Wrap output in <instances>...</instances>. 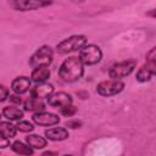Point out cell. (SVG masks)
I'll return each mask as SVG.
<instances>
[{
    "label": "cell",
    "mask_w": 156,
    "mask_h": 156,
    "mask_svg": "<svg viewBox=\"0 0 156 156\" xmlns=\"http://www.w3.org/2000/svg\"><path fill=\"white\" fill-rule=\"evenodd\" d=\"M83 73H84L83 63L76 56H71V57L66 58L58 68L60 78L67 83H73V82L78 80L79 78H82Z\"/></svg>",
    "instance_id": "6da1fadb"
},
{
    "label": "cell",
    "mask_w": 156,
    "mask_h": 156,
    "mask_svg": "<svg viewBox=\"0 0 156 156\" xmlns=\"http://www.w3.org/2000/svg\"><path fill=\"white\" fill-rule=\"evenodd\" d=\"M54 51L49 45L40 46L29 58V65L33 68L37 67H49L52 62Z\"/></svg>",
    "instance_id": "7a4b0ae2"
},
{
    "label": "cell",
    "mask_w": 156,
    "mask_h": 156,
    "mask_svg": "<svg viewBox=\"0 0 156 156\" xmlns=\"http://www.w3.org/2000/svg\"><path fill=\"white\" fill-rule=\"evenodd\" d=\"M85 45H87V37L78 34V35L68 37L65 40L60 41L56 45V49H57V52H60V54H68V52L80 50Z\"/></svg>",
    "instance_id": "3957f363"
},
{
    "label": "cell",
    "mask_w": 156,
    "mask_h": 156,
    "mask_svg": "<svg viewBox=\"0 0 156 156\" xmlns=\"http://www.w3.org/2000/svg\"><path fill=\"white\" fill-rule=\"evenodd\" d=\"M78 58L80 60V62L83 65L91 66V65L100 62V60L102 58V51L98 45L88 44L79 50V57Z\"/></svg>",
    "instance_id": "277c9868"
},
{
    "label": "cell",
    "mask_w": 156,
    "mask_h": 156,
    "mask_svg": "<svg viewBox=\"0 0 156 156\" xmlns=\"http://www.w3.org/2000/svg\"><path fill=\"white\" fill-rule=\"evenodd\" d=\"M135 66H136V60H134V58L115 63L113 66H111V68L108 71V76H110L111 79L119 80L121 78H124V77L129 76L134 71Z\"/></svg>",
    "instance_id": "5b68a950"
},
{
    "label": "cell",
    "mask_w": 156,
    "mask_h": 156,
    "mask_svg": "<svg viewBox=\"0 0 156 156\" xmlns=\"http://www.w3.org/2000/svg\"><path fill=\"white\" fill-rule=\"evenodd\" d=\"M123 89H124V83L121 82V80H116V79H108V80L100 82L98 84V87H96V91L101 96L117 95Z\"/></svg>",
    "instance_id": "8992f818"
},
{
    "label": "cell",
    "mask_w": 156,
    "mask_h": 156,
    "mask_svg": "<svg viewBox=\"0 0 156 156\" xmlns=\"http://www.w3.org/2000/svg\"><path fill=\"white\" fill-rule=\"evenodd\" d=\"M72 96L65 91H60V93H55V94H51L49 98H48V104L52 107H56V108H63V107H67L69 105H72Z\"/></svg>",
    "instance_id": "52a82bcc"
},
{
    "label": "cell",
    "mask_w": 156,
    "mask_h": 156,
    "mask_svg": "<svg viewBox=\"0 0 156 156\" xmlns=\"http://www.w3.org/2000/svg\"><path fill=\"white\" fill-rule=\"evenodd\" d=\"M32 119L35 124L38 126H43V127H48V126H54L60 122V117L55 113L51 112H35L32 116Z\"/></svg>",
    "instance_id": "ba28073f"
},
{
    "label": "cell",
    "mask_w": 156,
    "mask_h": 156,
    "mask_svg": "<svg viewBox=\"0 0 156 156\" xmlns=\"http://www.w3.org/2000/svg\"><path fill=\"white\" fill-rule=\"evenodd\" d=\"M10 5L18 11H28V10H37L43 6H49L51 5L50 1H34V0H17V1H11Z\"/></svg>",
    "instance_id": "9c48e42d"
},
{
    "label": "cell",
    "mask_w": 156,
    "mask_h": 156,
    "mask_svg": "<svg viewBox=\"0 0 156 156\" xmlns=\"http://www.w3.org/2000/svg\"><path fill=\"white\" fill-rule=\"evenodd\" d=\"M155 73H156V62H146L139 68L135 78L138 82L144 83V82H149Z\"/></svg>",
    "instance_id": "30bf717a"
},
{
    "label": "cell",
    "mask_w": 156,
    "mask_h": 156,
    "mask_svg": "<svg viewBox=\"0 0 156 156\" xmlns=\"http://www.w3.org/2000/svg\"><path fill=\"white\" fill-rule=\"evenodd\" d=\"M54 93V85L49 83H39L30 90V96L33 99L41 100L44 98H49Z\"/></svg>",
    "instance_id": "8fae6325"
},
{
    "label": "cell",
    "mask_w": 156,
    "mask_h": 156,
    "mask_svg": "<svg viewBox=\"0 0 156 156\" xmlns=\"http://www.w3.org/2000/svg\"><path fill=\"white\" fill-rule=\"evenodd\" d=\"M29 88H30V79L28 77H24V76L15 78L12 80V83H11L12 91L18 94V95L20 94H24L26 91L29 90Z\"/></svg>",
    "instance_id": "7c38bea8"
},
{
    "label": "cell",
    "mask_w": 156,
    "mask_h": 156,
    "mask_svg": "<svg viewBox=\"0 0 156 156\" xmlns=\"http://www.w3.org/2000/svg\"><path fill=\"white\" fill-rule=\"evenodd\" d=\"M45 136L49 140H52V141H61V140L67 139L69 136V134H68V130L66 128L55 127V128L46 129L45 130Z\"/></svg>",
    "instance_id": "4fadbf2b"
},
{
    "label": "cell",
    "mask_w": 156,
    "mask_h": 156,
    "mask_svg": "<svg viewBox=\"0 0 156 156\" xmlns=\"http://www.w3.org/2000/svg\"><path fill=\"white\" fill-rule=\"evenodd\" d=\"M50 77V69L48 67H37L32 71L30 78L35 83H44Z\"/></svg>",
    "instance_id": "5bb4252c"
},
{
    "label": "cell",
    "mask_w": 156,
    "mask_h": 156,
    "mask_svg": "<svg viewBox=\"0 0 156 156\" xmlns=\"http://www.w3.org/2000/svg\"><path fill=\"white\" fill-rule=\"evenodd\" d=\"M2 116L10 121H20L23 117V111L15 106H6L2 110Z\"/></svg>",
    "instance_id": "9a60e30c"
},
{
    "label": "cell",
    "mask_w": 156,
    "mask_h": 156,
    "mask_svg": "<svg viewBox=\"0 0 156 156\" xmlns=\"http://www.w3.org/2000/svg\"><path fill=\"white\" fill-rule=\"evenodd\" d=\"M26 141L30 147H34V149H43L48 144L46 139H44L43 136H40L38 134H30V135L26 136Z\"/></svg>",
    "instance_id": "2e32d148"
},
{
    "label": "cell",
    "mask_w": 156,
    "mask_h": 156,
    "mask_svg": "<svg viewBox=\"0 0 156 156\" xmlns=\"http://www.w3.org/2000/svg\"><path fill=\"white\" fill-rule=\"evenodd\" d=\"M11 149H12V151H15L16 154L22 155V156H32L33 155V149L29 145H24L20 140L13 141L11 145Z\"/></svg>",
    "instance_id": "e0dca14e"
},
{
    "label": "cell",
    "mask_w": 156,
    "mask_h": 156,
    "mask_svg": "<svg viewBox=\"0 0 156 156\" xmlns=\"http://www.w3.org/2000/svg\"><path fill=\"white\" fill-rule=\"evenodd\" d=\"M23 107H24V111H35V112H40L45 108L44 102L41 100L33 99V98L26 100L24 104H23Z\"/></svg>",
    "instance_id": "ac0fdd59"
},
{
    "label": "cell",
    "mask_w": 156,
    "mask_h": 156,
    "mask_svg": "<svg viewBox=\"0 0 156 156\" xmlns=\"http://www.w3.org/2000/svg\"><path fill=\"white\" fill-rule=\"evenodd\" d=\"M16 126L11 124L10 122H0V134L6 138V139H11L16 135Z\"/></svg>",
    "instance_id": "d6986e66"
},
{
    "label": "cell",
    "mask_w": 156,
    "mask_h": 156,
    "mask_svg": "<svg viewBox=\"0 0 156 156\" xmlns=\"http://www.w3.org/2000/svg\"><path fill=\"white\" fill-rule=\"evenodd\" d=\"M16 129L22 133H29V132L34 130V126L29 121H20L16 126Z\"/></svg>",
    "instance_id": "ffe728a7"
},
{
    "label": "cell",
    "mask_w": 156,
    "mask_h": 156,
    "mask_svg": "<svg viewBox=\"0 0 156 156\" xmlns=\"http://www.w3.org/2000/svg\"><path fill=\"white\" fill-rule=\"evenodd\" d=\"M76 112H77V107L73 106V105H69V106H67V107L61 108V113H62L63 116H66V117H71V116H73Z\"/></svg>",
    "instance_id": "44dd1931"
},
{
    "label": "cell",
    "mask_w": 156,
    "mask_h": 156,
    "mask_svg": "<svg viewBox=\"0 0 156 156\" xmlns=\"http://www.w3.org/2000/svg\"><path fill=\"white\" fill-rule=\"evenodd\" d=\"M9 98V89L4 85H0V102L5 101Z\"/></svg>",
    "instance_id": "7402d4cb"
},
{
    "label": "cell",
    "mask_w": 156,
    "mask_h": 156,
    "mask_svg": "<svg viewBox=\"0 0 156 156\" xmlns=\"http://www.w3.org/2000/svg\"><path fill=\"white\" fill-rule=\"evenodd\" d=\"M146 60L147 62H156V48H152L146 54Z\"/></svg>",
    "instance_id": "603a6c76"
},
{
    "label": "cell",
    "mask_w": 156,
    "mask_h": 156,
    "mask_svg": "<svg viewBox=\"0 0 156 156\" xmlns=\"http://www.w3.org/2000/svg\"><path fill=\"white\" fill-rule=\"evenodd\" d=\"M80 126H82V122L78 121V119H73V121H67L66 122V127H69V128H73V129L79 128Z\"/></svg>",
    "instance_id": "cb8c5ba5"
},
{
    "label": "cell",
    "mask_w": 156,
    "mask_h": 156,
    "mask_svg": "<svg viewBox=\"0 0 156 156\" xmlns=\"http://www.w3.org/2000/svg\"><path fill=\"white\" fill-rule=\"evenodd\" d=\"M7 146H10L9 139L4 138V136L0 134V149H5V147H7Z\"/></svg>",
    "instance_id": "d4e9b609"
},
{
    "label": "cell",
    "mask_w": 156,
    "mask_h": 156,
    "mask_svg": "<svg viewBox=\"0 0 156 156\" xmlns=\"http://www.w3.org/2000/svg\"><path fill=\"white\" fill-rule=\"evenodd\" d=\"M9 98H10V101L13 102V104L20 105V104L22 102V99H21L20 96H17V95H11V96H9Z\"/></svg>",
    "instance_id": "484cf974"
},
{
    "label": "cell",
    "mask_w": 156,
    "mask_h": 156,
    "mask_svg": "<svg viewBox=\"0 0 156 156\" xmlns=\"http://www.w3.org/2000/svg\"><path fill=\"white\" fill-rule=\"evenodd\" d=\"M57 154L56 152H54V151H45V152H43L40 156H56Z\"/></svg>",
    "instance_id": "4316f807"
},
{
    "label": "cell",
    "mask_w": 156,
    "mask_h": 156,
    "mask_svg": "<svg viewBox=\"0 0 156 156\" xmlns=\"http://www.w3.org/2000/svg\"><path fill=\"white\" fill-rule=\"evenodd\" d=\"M65 156H73V155H65Z\"/></svg>",
    "instance_id": "83f0119b"
}]
</instances>
